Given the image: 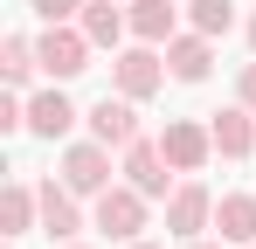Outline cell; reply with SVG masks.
Masks as SVG:
<instances>
[{
  "label": "cell",
  "mask_w": 256,
  "mask_h": 249,
  "mask_svg": "<svg viewBox=\"0 0 256 249\" xmlns=\"http://www.w3.org/2000/svg\"><path fill=\"white\" fill-rule=\"evenodd\" d=\"M90 48H97V42H90L84 28H70V21H48V35L35 42V56H42V70H48L56 83L84 76V70H90Z\"/></svg>",
  "instance_id": "6da1fadb"
},
{
  "label": "cell",
  "mask_w": 256,
  "mask_h": 249,
  "mask_svg": "<svg viewBox=\"0 0 256 249\" xmlns=\"http://www.w3.org/2000/svg\"><path fill=\"white\" fill-rule=\"evenodd\" d=\"M166 76H173V70H166V56H152V42H138V48H118V56H111V83H118L125 97H138V104H146Z\"/></svg>",
  "instance_id": "7a4b0ae2"
},
{
  "label": "cell",
  "mask_w": 256,
  "mask_h": 249,
  "mask_svg": "<svg viewBox=\"0 0 256 249\" xmlns=\"http://www.w3.org/2000/svg\"><path fill=\"white\" fill-rule=\"evenodd\" d=\"M62 187H70V194H90V201H97L104 187H118V180H111V146H97V138L70 146V152H62Z\"/></svg>",
  "instance_id": "3957f363"
},
{
  "label": "cell",
  "mask_w": 256,
  "mask_h": 249,
  "mask_svg": "<svg viewBox=\"0 0 256 249\" xmlns=\"http://www.w3.org/2000/svg\"><path fill=\"white\" fill-rule=\"evenodd\" d=\"M97 228L111 236V242H138V228H146V194L138 187H104L97 194Z\"/></svg>",
  "instance_id": "277c9868"
},
{
  "label": "cell",
  "mask_w": 256,
  "mask_h": 249,
  "mask_svg": "<svg viewBox=\"0 0 256 249\" xmlns=\"http://www.w3.org/2000/svg\"><path fill=\"white\" fill-rule=\"evenodd\" d=\"M84 124H90L97 146H118V152H125L132 138H138V97H125V90H118V97H97L84 111Z\"/></svg>",
  "instance_id": "5b68a950"
},
{
  "label": "cell",
  "mask_w": 256,
  "mask_h": 249,
  "mask_svg": "<svg viewBox=\"0 0 256 249\" xmlns=\"http://www.w3.org/2000/svg\"><path fill=\"white\" fill-rule=\"evenodd\" d=\"M160 152L173 160V173H201V166L214 160V132L194 118H173L166 132H160Z\"/></svg>",
  "instance_id": "8992f818"
},
{
  "label": "cell",
  "mask_w": 256,
  "mask_h": 249,
  "mask_svg": "<svg viewBox=\"0 0 256 249\" xmlns=\"http://www.w3.org/2000/svg\"><path fill=\"white\" fill-rule=\"evenodd\" d=\"M166 173H173V160L160 152V138H132V146H125V180L146 194V201H166V194H173Z\"/></svg>",
  "instance_id": "52a82bcc"
},
{
  "label": "cell",
  "mask_w": 256,
  "mask_h": 249,
  "mask_svg": "<svg viewBox=\"0 0 256 249\" xmlns=\"http://www.w3.org/2000/svg\"><path fill=\"white\" fill-rule=\"evenodd\" d=\"M208 222H214V194L201 187V180H180V187L166 194V228L180 236V242H194Z\"/></svg>",
  "instance_id": "ba28073f"
},
{
  "label": "cell",
  "mask_w": 256,
  "mask_h": 249,
  "mask_svg": "<svg viewBox=\"0 0 256 249\" xmlns=\"http://www.w3.org/2000/svg\"><path fill=\"white\" fill-rule=\"evenodd\" d=\"M76 118H84V111L62 97V83L28 97V132H35V138H48V146H56V138H70V124H76Z\"/></svg>",
  "instance_id": "9c48e42d"
},
{
  "label": "cell",
  "mask_w": 256,
  "mask_h": 249,
  "mask_svg": "<svg viewBox=\"0 0 256 249\" xmlns=\"http://www.w3.org/2000/svg\"><path fill=\"white\" fill-rule=\"evenodd\" d=\"M208 132H214V152H222V160H250V152H256V111H250V104L214 111Z\"/></svg>",
  "instance_id": "30bf717a"
},
{
  "label": "cell",
  "mask_w": 256,
  "mask_h": 249,
  "mask_svg": "<svg viewBox=\"0 0 256 249\" xmlns=\"http://www.w3.org/2000/svg\"><path fill=\"white\" fill-rule=\"evenodd\" d=\"M166 70L180 83H208V70H214V35H201V28H194V35H173L166 42Z\"/></svg>",
  "instance_id": "8fae6325"
},
{
  "label": "cell",
  "mask_w": 256,
  "mask_h": 249,
  "mask_svg": "<svg viewBox=\"0 0 256 249\" xmlns=\"http://www.w3.org/2000/svg\"><path fill=\"white\" fill-rule=\"evenodd\" d=\"M35 194H42V236H56V242H70V236L84 228V214H76V201H84V194H70L62 180H42Z\"/></svg>",
  "instance_id": "7c38bea8"
},
{
  "label": "cell",
  "mask_w": 256,
  "mask_h": 249,
  "mask_svg": "<svg viewBox=\"0 0 256 249\" xmlns=\"http://www.w3.org/2000/svg\"><path fill=\"white\" fill-rule=\"evenodd\" d=\"M76 28H84L97 48H118V42H125V28H132V14H125V0H84Z\"/></svg>",
  "instance_id": "4fadbf2b"
},
{
  "label": "cell",
  "mask_w": 256,
  "mask_h": 249,
  "mask_svg": "<svg viewBox=\"0 0 256 249\" xmlns=\"http://www.w3.org/2000/svg\"><path fill=\"white\" fill-rule=\"evenodd\" d=\"M214 228H222V242L250 249L256 242V194H222L214 201Z\"/></svg>",
  "instance_id": "5bb4252c"
},
{
  "label": "cell",
  "mask_w": 256,
  "mask_h": 249,
  "mask_svg": "<svg viewBox=\"0 0 256 249\" xmlns=\"http://www.w3.org/2000/svg\"><path fill=\"white\" fill-rule=\"evenodd\" d=\"M125 14H132V35L138 42H173V21H180L173 0H125Z\"/></svg>",
  "instance_id": "9a60e30c"
},
{
  "label": "cell",
  "mask_w": 256,
  "mask_h": 249,
  "mask_svg": "<svg viewBox=\"0 0 256 249\" xmlns=\"http://www.w3.org/2000/svg\"><path fill=\"white\" fill-rule=\"evenodd\" d=\"M35 222H42V194H35L28 180H14L7 201H0V236H28Z\"/></svg>",
  "instance_id": "2e32d148"
},
{
  "label": "cell",
  "mask_w": 256,
  "mask_h": 249,
  "mask_svg": "<svg viewBox=\"0 0 256 249\" xmlns=\"http://www.w3.org/2000/svg\"><path fill=\"white\" fill-rule=\"evenodd\" d=\"M35 70H42V56H35V42H28V35H7V42H0V76L14 83V90L35 76Z\"/></svg>",
  "instance_id": "e0dca14e"
},
{
  "label": "cell",
  "mask_w": 256,
  "mask_h": 249,
  "mask_svg": "<svg viewBox=\"0 0 256 249\" xmlns=\"http://www.w3.org/2000/svg\"><path fill=\"white\" fill-rule=\"evenodd\" d=\"M187 21L201 35H228L236 28V0H187Z\"/></svg>",
  "instance_id": "ac0fdd59"
},
{
  "label": "cell",
  "mask_w": 256,
  "mask_h": 249,
  "mask_svg": "<svg viewBox=\"0 0 256 249\" xmlns=\"http://www.w3.org/2000/svg\"><path fill=\"white\" fill-rule=\"evenodd\" d=\"M0 132H28V97H0Z\"/></svg>",
  "instance_id": "d6986e66"
},
{
  "label": "cell",
  "mask_w": 256,
  "mask_h": 249,
  "mask_svg": "<svg viewBox=\"0 0 256 249\" xmlns=\"http://www.w3.org/2000/svg\"><path fill=\"white\" fill-rule=\"evenodd\" d=\"M28 7H35L42 21H76V14H84V0H28Z\"/></svg>",
  "instance_id": "ffe728a7"
},
{
  "label": "cell",
  "mask_w": 256,
  "mask_h": 249,
  "mask_svg": "<svg viewBox=\"0 0 256 249\" xmlns=\"http://www.w3.org/2000/svg\"><path fill=\"white\" fill-rule=\"evenodd\" d=\"M236 104L256 111V62H242V76H236Z\"/></svg>",
  "instance_id": "44dd1931"
},
{
  "label": "cell",
  "mask_w": 256,
  "mask_h": 249,
  "mask_svg": "<svg viewBox=\"0 0 256 249\" xmlns=\"http://www.w3.org/2000/svg\"><path fill=\"white\" fill-rule=\"evenodd\" d=\"M187 249H214V242H201V236H194V242H187Z\"/></svg>",
  "instance_id": "7402d4cb"
},
{
  "label": "cell",
  "mask_w": 256,
  "mask_h": 249,
  "mask_svg": "<svg viewBox=\"0 0 256 249\" xmlns=\"http://www.w3.org/2000/svg\"><path fill=\"white\" fill-rule=\"evenodd\" d=\"M250 48H256V14H250Z\"/></svg>",
  "instance_id": "603a6c76"
},
{
  "label": "cell",
  "mask_w": 256,
  "mask_h": 249,
  "mask_svg": "<svg viewBox=\"0 0 256 249\" xmlns=\"http://www.w3.org/2000/svg\"><path fill=\"white\" fill-rule=\"evenodd\" d=\"M132 249H160V242H132Z\"/></svg>",
  "instance_id": "cb8c5ba5"
},
{
  "label": "cell",
  "mask_w": 256,
  "mask_h": 249,
  "mask_svg": "<svg viewBox=\"0 0 256 249\" xmlns=\"http://www.w3.org/2000/svg\"><path fill=\"white\" fill-rule=\"evenodd\" d=\"M70 249H90V242H70Z\"/></svg>",
  "instance_id": "d4e9b609"
},
{
  "label": "cell",
  "mask_w": 256,
  "mask_h": 249,
  "mask_svg": "<svg viewBox=\"0 0 256 249\" xmlns=\"http://www.w3.org/2000/svg\"><path fill=\"white\" fill-rule=\"evenodd\" d=\"M250 249H256V242H250Z\"/></svg>",
  "instance_id": "484cf974"
}]
</instances>
